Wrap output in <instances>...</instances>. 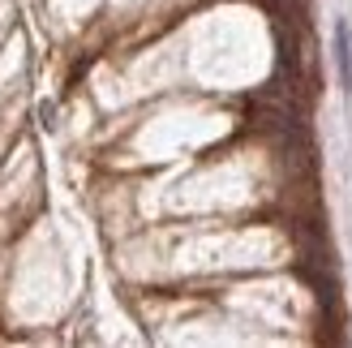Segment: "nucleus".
I'll return each instance as SVG.
<instances>
[{"mask_svg":"<svg viewBox=\"0 0 352 348\" xmlns=\"http://www.w3.org/2000/svg\"><path fill=\"white\" fill-rule=\"evenodd\" d=\"M336 69H340V91L352 99V26L336 22Z\"/></svg>","mask_w":352,"mask_h":348,"instance_id":"f257e3e1","label":"nucleus"}]
</instances>
